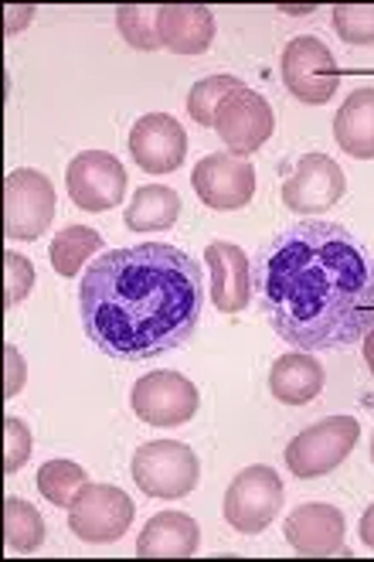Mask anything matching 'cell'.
<instances>
[{
  "label": "cell",
  "instance_id": "6da1fadb",
  "mask_svg": "<svg viewBox=\"0 0 374 562\" xmlns=\"http://www.w3.org/2000/svg\"><path fill=\"white\" fill-rule=\"evenodd\" d=\"M256 283L272 330L296 351L364 341L374 324V262L337 222H299L259 256Z\"/></svg>",
  "mask_w": 374,
  "mask_h": 562
},
{
  "label": "cell",
  "instance_id": "7a4b0ae2",
  "mask_svg": "<svg viewBox=\"0 0 374 562\" xmlns=\"http://www.w3.org/2000/svg\"><path fill=\"white\" fill-rule=\"evenodd\" d=\"M82 327L95 348L120 361H154L181 348L204 311L197 259L167 243L110 249L79 283Z\"/></svg>",
  "mask_w": 374,
  "mask_h": 562
},
{
  "label": "cell",
  "instance_id": "3957f363",
  "mask_svg": "<svg viewBox=\"0 0 374 562\" xmlns=\"http://www.w3.org/2000/svg\"><path fill=\"white\" fill-rule=\"evenodd\" d=\"M361 437V423L354 416H330L306 426L286 447V468L299 481H314L333 474L354 453Z\"/></svg>",
  "mask_w": 374,
  "mask_h": 562
},
{
  "label": "cell",
  "instance_id": "277c9868",
  "mask_svg": "<svg viewBox=\"0 0 374 562\" xmlns=\"http://www.w3.org/2000/svg\"><path fill=\"white\" fill-rule=\"evenodd\" d=\"M133 481L157 502H178L197 487V453L178 440H150L133 453Z\"/></svg>",
  "mask_w": 374,
  "mask_h": 562
},
{
  "label": "cell",
  "instance_id": "5b68a950",
  "mask_svg": "<svg viewBox=\"0 0 374 562\" xmlns=\"http://www.w3.org/2000/svg\"><path fill=\"white\" fill-rule=\"evenodd\" d=\"M283 508V481L280 474L265 468V464H252L246 471H238L225 491V521L242 536H259L272 525V518Z\"/></svg>",
  "mask_w": 374,
  "mask_h": 562
},
{
  "label": "cell",
  "instance_id": "8992f818",
  "mask_svg": "<svg viewBox=\"0 0 374 562\" xmlns=\"http://www.w3.org/2000/svg\"><path fill=\"white\" fill-rule=\"evenodd\" d=\"M55 218V188L48 175L18 168L4 178V236L11 243H34Z\"/></svg>",
  "mask_w": 374,
  "mask_h": 562
},
{
  "label": "cell",
  "instance_id": "52a82bcc",
  "mask_svg": "<svg viewBox=\"0 0 374 562\" xmlns=\"http://www.w3.org/2000/svg\"><path fill=\"white\" fill-rule=\"evenodd\" d=\"M136 518V505L116 484H86L76 505L68 508V528L89 546L120 542Z\"/></svg>",
  "mask_w": 374,
  "mask_h": 562
},
{
  "label": "cell",
  "instance_id": "ba28073f",
  "mask_svg": "<svg viewBox=\"0 0 374 562\" xmlns=\"http://www.w3.org/2000/svg\"><path fill=\"white\" fill-rule=\"evenodd\" d=\"M283 69V86L293 92V99L306 106H324L337 95L340 89V69L330 48L314 38V35H299L283 48L280 58Z\"/></svg>",
  "mask_w": 374,
  "mask_h": 562
},
{
  "label": "cell",
  "instance_id": "9c48e42d",
  "mask_svg": "<svg viewBox=\"0 0 374 562\" xmlns=\"http://www.w3.org/2000/svg\"><path fill=\"white\" fill-rule=\"evenodd\" d=\"M191 184H194V194L208 209L238 212V209H246L256 194V168L246 157H238L231 150H218L194 164Z\"/></svg>",
  "mask_w": 374,
  "mask_h": 562
},
{
  "label": "cell",
  "instance_id": "30bf717a",
  "mask_svg": "<svg viewBox=\"0 0 374 562\" xmlns=\"http://www.w3.org/2000/svg\"><path fill=\"white\" fill-rule=\"evenodd\" d=\"M65 188L82 212H110L126 198V168L106 150H82L68 164Z\"/></svg>",
  "mask_w": 374,
  "mask_h": 562
},
{
  "label": "cell",
  "instance_id": "8fae6325",
  "mask_svg": "<svg viewBox=\"0 0 374 562\" xmlns=\"http://www.w3.org/2000/svg\"><path fill=\"white\" fill-rule=\"evenodd\" d=\"M197 385L181 372H150L136 379L129 392V406L136 419L147 426H181L197 413Z\"/></svg>",
  "mask_w": 374,
  "mask_h": 562
},
{
  "label": "cell",
  "instance_id": "7c38bea8",
  "mask_svg": "<svg viewBox=\"0 0 374 562\" xmlns=\"http://www.w3.org/2000/svg\"><path fill=\"white\" fill-rule=\"evenodd\" d=\"M348 191L340 164L327 154H303L283 184V205L296 215H324Z\"/></svg>",
  "mask_w": 374,
  "mask_h": 562
},
{
  "label": "cell",
  "instance_id": "4fadbf2b",
  "mask_svg": "<svg viewBox=\"0 0 374 562\" xmlns=\"http://www.w3.org/2000/svg\"><path fill=\"white\" fill-rule=\"evenodd\" d=\"M272 130H276L272 106L265 103V95L252 92L249 86L231 92L215 113V134L238 157L256 154L259 147H265V140L272 137Z\"/></svg>",
  "mask_w": 374,
  "mask_h": 562
},
{
  "label": "cell",
  "instance_id": "5bb4252c",
  "mask_svg": "<svg viewBox=\"0 0 374 562\" xmlns=\"http://www.w3.org/2000/svg\"><path fill=\"white\" fill-rule=\"evenodd\" d=\"M129 157L147 175L178 171L188 157V134L170 113H147L129 130Z\"/></svg>",
  "mask_w": 374,
  "mask_h": 562
},
{
  "label": "cell",
  "instance_id": "9a60e30c",
  "mask_svg": "<svg viewBox=\"0 0 374 562\" xmlns=\"http://www.w3.org/2000/svg\"><path fill=\"white\" fill-rule=\"evenodd\" d=\"M204 267L212 277V304L222 314H238L249 307L252 296V267L249 256L235 243H208L204 249Z\"/></svg>",
  "mask_w": 374,
  "mask_h": 562
},
{
  "label": "cell",
  "instance_id": "2e32d148",
  "mask_svg": "<svg viewBox=\"0 0 374 562\" xmlns=\"http://www.w3.org/2000/svg\"><path fill=\"white\" fill-rule=\"evenodd\" d=\"M283 536L299 555H337L344 552V515L333 505L310 502L293 508L283 525Z\"/></svg>",
  "mask_w": 374,
  "mask_h": 562
},
{
  "label": "cell",
  "instance_id": "e0dca14e",
  "mask_svg": "<svg viewBox=\"0 0 374 562\" xmlns=\"http://www.w3.org/2000/svg\"><path fill=\"white\" fill-rule=\"evenodd\" d=\"M215 14L204 4H163L157 8L160 45L174 55H204L215 42Z\"/></svg>",
  "mask_w": 374,
  "mask_h": 562
},
{
  "label": "cell",
  "instance_id": "ac0fdd59",
  "mask_svg": "<svg viewBox=\"0 0 374 562\" xmlns=\"http://www.w3.org/2000/svg\"><path fill=\"white\" fill-rule=\"evenodd\" d=\"M324 382L327 375H324V366L314 358V351H296V348L272 361V372H269V392L286 406L314 403L324 392Z\"/></svg>",
  "mask_w": 374,
  "mask_h": 562
},
{
  "label": "cell",
  "instance_id": "d6986e66",
  "mask_svg": "<svg viewBox=\"0 0 374 562\" xmlns=\"http://www.w3.org/2000/svg\"><path fill=\"white\" fill-rule=\"evenodd\" d=\"M201 542V528L184 512H157L136 539V555L144 559H184L194 555Z\"/></svg>",
  "mask_w": 374,
  "mask_h": 562
},
{
  "label": "cell",
  "instance_id": "ffe728a7",
  "mask_svg": "<svg viewBox=\"0 0 374 562\" xmlns=\"http://www.w3.org/2000/svg\"><path fill=\"white\" fill-rule=\"evenodd\" d=\"M333 140L354 160H374V89H354L333 116Z\"/></svg>",
  "mask_w": 374,
  "mask_h": 562
},
{
  "label": "cell",
  "instance_id": "44dd1931",
  "mask_svg": "<svg viewBox=\"0 0 374 562\" xmlns=\"http://www.w3.org/2000/svg\"><path fill=\"white\" fill-rule=\"evenodd\" d=\"M178 215H181V198L174 188L144 184L133 191L123 222L129 233H163V228H174Z\"/></svg>",
  "mask_w": 374,
  "mask_h": 562
},
{
  "label": "cell",
  "instance_id": "7402d4cb",
  "mask_svg": "<svg viewBox=\"0 0 374 562\" xmlns=\"http://www.w3.org/2000/svg\"><path fill=\"white\" fill-rule=\"evenodd\" d=\"M45 518L31 502L18 498V494H8L4 498V546L11 552H34L45 546Z\"/></svg>",
  "mask_w": 374,
  "mask_h": 562
},
{
  "label": "cell",
  "instance_id": "603a6c76",
  "mask_svg": "<svg viewBox=\"0 0 374 562\" xmlns=\"http://www.w3.org/2000/svg\"><path fill=\"white\" fill-rule=\"evenodd\" d=\"M99 249H102V236L95 233V228H89V225H68V228H61V233L52 239L48 256H52L55 273L72 280L86 267V259L95 256Z\"/></svg>",
  "mask_w": 374,
  "mask_h": 562
},
{
  "label": "cell",
  "instance_id": "cb8c5ba5",
  "mask_svg": "<svg viewBox=\"0 0 374 562\" xmlns=\"http://www.w3.org/2000/svg\"><path fill=\"white\" fill-rule=\"evenodd\" d=\"M89 484V474L76 464V460H45L38 471V491L58 508H72L82 487Z\"/></svg>",
  "mask_w": 374,
  "mask_h": 562
},
{
  "label": "cell",
  "instance_id": "d4e9b609",
  "mask_svg": "<svg viewBox=\"0 0 374 562\" xmlns=\"http://www.w3.org/2000/svg\"><path fill=\"white\" fill-rule=\"evenodd\" d=\"M238 89H242V82H238L235 76H208V79L194 82L191 92H188V116L197 126H215L218 106Z\"/></svg>",
  "mask_w": 374,
  "mask_h": 562
},
{
  "label": "cell",
  "instance_id": "484cf974",
  "mask_svg": "<svg viewBox=\"0 0 374 562\" xmlns=\"http://www.w3.org/2000/svg\"><path fill=\"white\" fill-rule=\"evenodd\" d=\"M116 27L129 48L136 52H157L160 35H157V8H136V4H123L116 8Z\"/></svg>",
  "mask_w": 374,
  "mask_h": 562
},
{
  "label": "cell",
  "instance_id": "4316f807",
  "mask_svg": "<svg viewBox=\"0 0 374 562\" xmlns=\"http://www.w3.org/2000/svg\"><path fill=\"white\" fill-rule=\"evenodd\" d=\"M333 31L348 45H374V4H337Z\"/></svg>",
  "mask_w": 374,
  "mask_h": 562
},
{
  "label": "cell",
  "instance_id": "83f0119b",
  "mask_svg": "<svg viewBox=\"0 0 374 562\" xmlns=\"http://www.w3.org/2000/svg\"><path fill=\"white\" fill-rule=\"evenodd\" d=\"M34 286V267L31 259L8 249L4 252V307H18Z\"/></svg>",
  "mask_w": 374,
  "mask_h": 562
},
{
  "label": "cell",
  "instance_id": "f1b7e54d",
  "mask_svg": "<svg viewBox=\"0 0 374 562\" xmlns=\"http://www.w3.org/2000/svg\"><path fill=\"white\" fill-rule=\"evenodd\" d=\"M34 440H31V429L21 416H4V474L21 471L27 460H31Z\"/></svg>",
  "mask_w": 374,
  "mask_h": 562
},
{
  "label": "cell",
  "instance_id": "f546056e",
  "mask_svg": "<svg viewBox=\"0 0 374 562\" xmlns=\"http://www.w3.org/2000/svg\"><path fill=\"white\" fill-rule=\"evenodd\" d=\"M27 382V366H24V358L14 345L4 348V400H14V395L24 389Z\"/></svg>",
  "mask_w": 374,
  "mask_h": 562
},
{
  "label": "cell",
  "instance_id": "4dcf8cb0",
  "mask_svg": "<svg viewBox=\"0 0 374 562\" xmlns=\"http://www.w3.org/2000/svg\"><path fill=\"white\" fill-rule=\"evenodd\" d=\"M358 536H361V542L374 552V505H371V508H364L361 525H358Z\"/></svg>",
  "mask_w": 374,
  "mask_h": 562
},
{
  "label": "cell",
  "instance_id": "1f68e13d",
  "mask_svg": "<svg viewBox=\"0 0 374 562\" xmlns=\"http://www.w3.org/2000/svg\"><path fill=\"white\" fill-rule=\"evenodd\" d=\"M364 361H367V369L374 375V324H371V330L364 335Z\"/></svg>",
  "mask_w": 374,
  "mask_h": 562
},
{
  "label": "cell",
  "instance_id": "d6a6232c",
  "mask_svg": "<svg viewBox=\"0 0 374 562\" xmlns=\"http://www.w3.org/2000/svg\"><path fill=\"white\" fill-rule=\"evenodd\" d=\"M280 11H286V14H296V18H303V14H310L314 8H280Z\"/></svg>",
  "mask_w": 374,
  "mask_h": 562
},
{
  "label": "cell",
  "instance_id": "836d02e7",
  "mask_svg": "<svg viewBox=\"0 0 374 562\" xmlns=\"http://www.w3.org/2000/svg\"><path fill=\"white\" fill-rule=\"evenodd\" d=\"M371 464H374V434H371Z\"/></svg>",
  "mask_w": 374,
  "mask_h": 562
}]
</instances>
